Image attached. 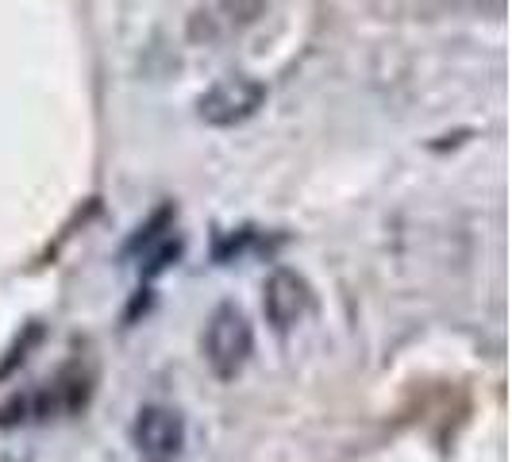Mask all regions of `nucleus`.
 Wrapping results in <instances>:
<instances>
[{"mask_svg": "<svg viewBox=\"0 0 512 462\" xmlns=\"http://www.w3.org/2000/svg\"><path fill=\"white\" fill-rule=\"evenodd\" d=\"M201 347H205V362L212 366L216 378H224V382L235 378V374L247 366L251 351H255V332H251L243 308H235V305L216 308V312L208 316Z\"/></svg>", "mask_w": 512, "mask_h": 462, "instance_id": "1", "label": "nucleus"}, {"mask_svg": "<svg viewBox=\"0 0 512 462\" xmlns=\"http://www.w3.org/2000/svg\"><path fill=\"white\" fill-rule=\"evenodd\" d=\"M266 104V85L258 77L235 74L220 77L216 85H208L197 97V116L208 128H239L251 116H258V108Z\"/></svg>", "mask_w": 512, "mask_h": 462, "instance_id": "2", "label": "nucleus"}, {"mask_svg": "<svg viewBox=\"0 0 512 462\" xmlns=\"http://www.w3.org/2000/svg\"><path fill=\"white\" fill-rule=\"evenodd\" d=\"M131 443L143 462H178L185 451V420L170 405H147L131 424Z\"/></svg>", "mask_w": 512, "mask_h": 462, "instance_id": "3", "label": "nucleus"}, {"mask_svg": "<svg viewBox=\"0 0 512 462\" xmlns=\"http://www.w3.org/2000/svg\"><path fill=\"white\" fill-rule=\"evenodd\" d=\"M266 12V0H208L189 16V43H224L231 35L247 31Z\"/></svg>", "mask_w": 512, "mask_h": 462, "instance_id": "4", "label": "nucleus"}, {"mask_svg": "<svg viewBox=\"0 0 512 462\" xmlns=\"http://www.w3.org/2000/svg\"><path fill=\"white\" fill-rule=\"evenodd\" d=\"M312 305V293H308V282L297 274V270H274L266 278V289H262V308H266V320L278 328V332H289L301 316Z\"/></svg>", "mask_w": 512, "mask_h": 462, "instance_id": "5", "label": "nucleus"}, {"mask_svg": "<svg viewBox=\"0 0 512 462\" xmlns=\"http://www.w3.org/2000/svg\"><path fill=\"white\" fill-rule=\"evenodd\" d=\"M181 255V239H158V247H151V255H147V266H143V278H154V274H162L166 266H170V258Z\"/></svg>", "mask_w": 512, "mask_h": 462, "instance_id": "6", "label": "nucleus"}]
</instances>
